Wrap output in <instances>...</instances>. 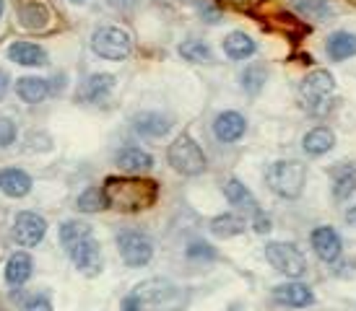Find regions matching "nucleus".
<instances>
[{
	"instance_id": "1",
	"label": "nucleus",
	"mask_w": 356,
	"mask_h": 311,
	"mask_svg": "<svg viewBox=\"0 0 356 311\" xmlns=\"http://www.w3.org/2000/svg\"><path fill=\"white\" fill-rule=\"evenodd\" d=\"M102 190H104L107 208L125 210V213H136V210L151 208L159 192L156 182L140 179V176H109Z\"/></svg>"
},
{
	"instance_id": "2",
	"label": "nucleus",
	"mask_w": 356,
	"mask_h": 311,
	"mask_svg": "<svg viewBox=\"0 0 356 311\" xmlns=\"http://www.w3.org/2000/svg\"><path fill=\"white\" fill-rule=\"evenodd\" d=\"M60 244L70 254L73 264L86 275H99L102 270V249L97 239L91 236V228L81 221H65L60 226Z\"/></svg>"
},
{
	"instance_id": "3",
	"label": "nucleus",
	"mask_w": 356,
	"mask_h": 311,
	"mask_svg": "<svg viewBox=\"0 0 356 311\" xmlns=\"http://www.w3.org/2000/svg\"><path fill=\"white\" fill-rule=\"evenodd\" d=\"M266 182L278 197L294 200L305 190L307 166L302 161H276V164H270V169H268Z\"/></svg>"
},
{
	"instance_id": "4",
	"label": "nucleus",
	"mask_w": 356,
	"mask_h": 311,
	"mask_svg": "<svg viewBox=\"0 0 356 311\" xmlns=\"http://www.w3.org/2000/svg\"><path fill=\"white\" fill-rule=\"evenodd\" d=\"M167 158L169 164L175 166V171L185 176H198L206 171V156L190 135H179L169 148Z\"/></svg>"
},
{
	"instance_id": "5",
	"label": "nucleus",
	"mask_w": 356,
	"mask_h": 311,
	"mask_svg": "<svg viewBox=\"0 0 356 311\" xmlns=\"http://www.w3.org/2000/svg\"><path fill=\"white\" fill-rule=\"evenodd\" d=\"M266 257H268V262L273 264L278 272H284V275L294 278V280L302 278V275L307 272L305 254L289 242H270L266 246Z\"/></svg>"
},
{
	"instance_id": "6",
	"label": "nucleus",
	"mask_w": 356,
	"mask_h": 311,
	"mask_svg": "<svg viewBox=\"0 0 356 311\" xmlns=\"http://www.w3.org/2000/svg\"><path fill=\"white\" fill-rule=\"evenodd\" d=\"M91 49L104 60H125L130 55V37L118 26H99L91 37Z\"/></svg>"
},
{
	"instance_id": "7",
	"label": "nucleus",
	"mask_w": 356,
	"mask_h": 311,
	"mask_svg": "<svg viewBox=\"0 0 356 311\" xmlns=\"http://www.w3.org/2000/svg\"><path fill=\"white\" fill-rule=\"evenodd\" d=\"M118 249L122 262L130 264V267H143V264L151 262L154 257V244L146 233L140 231H122L118 236Z\"/></svg>"
},
{
	"instance_id": "8",
	"label": "nucleus",
	"mask_w": 356,
	"mask_h": 311,
	"mask_svg": "<svg viewBox=\"0 0 356 311\" xmlns=\"http://www.w3.org/2000/svg\"><path fill=\"white\" fill-rule=\"evenodd\" d=\"M302 99H305L309 107H315V104H323L333 91H336V78L330 76L327 70H312L309 76L302 81Z\"/></svg>"
},
{
	"instance_id": "9",
	"label": "nucleus",
	"mask_w": 356,
	"mask_h": 311,
	"mask_svg": "<svg viewBox=\"0 0 356 311\" xmlns=\"http://www.w3.org/2000/svg\"><path fill=\"white\" fill-rule=\"evenodd\" d=\"M44 221L37 213H19L13 221V239L19 246H37L44 239Z\"/></svg>"
},
{
	"instance_id": "10",
	"label": "nucleus",
	"mask_w": 356,
	"mask_h": 311,
	"mask_svg": "<svg viewBox=\"0 0 356 311\" xmlns=\"http://www.w3.org/2000/svg\"><path fill=\"white\" fill-rule=\"evenodd\" d=\"M309 244H312V249L323 262H336L341 257V249H343L341 236L333 226H317L315 231L309 233Z\"/></svg>"
},
{
	"instance_id": "11",
	"label": "nucleus",
	"mask_w": 356,
	"mask_h": 311,
	"mask_svg": "<svg viewBox=\"0 0 356 311\" xmlns=\"http://www.w3.org/2000/svg\"><path fill=\"white\" fill-rule=\"evenodd\" d=\"M248 130V119L239 115V112H221V115L213 119V133L221 143H234L245 135Z\"/></svg>"
},
{
	"instance_id": "12",
	"label": "nucleus",
	"mask_w": 356,
	"mask_h": 311,
	"mask_svg": "<svg viewBox=\"0 0 356 311\" xmlns=\"http://www.w3.org/2000/svg\"><path fill=\"white\" fill-rule=\"evenodd\" d=\"M273 299L278 303H284V306H294V309H305V306H309V303L315 301L312 291L307 288L305 283H297V280L276 285L273 288Z\"/></svg>"
},
{
	"instance_id": "13",
	"label": "nucleus",
	"mask_w": 356,
	"mask_h": 311,
	"mask_svg": "<svg viewBox=\"0 0 356 311\" xmlns=\"http://www.w3.org/2000/svg\"><path fill=\"white\" fill-rule=\"evenodd\" d=\"M8 60L16 65L40 68V65H47V52L34 42H13L8 47Z\"/></svg>"
},
{
	"instance_id": "14",
	"label": "nucleus",
	"mask_w": 356,
	"mask_h": 311,
	"mask_svg": "<svg viewBox=\"0 0 356 311\" xmlns=\"http://www.w3.org/2000/svg\"><path fill=\"white\" fill-rule=\"evenodd\" d=\"M115 88V78L107 73H94L83 81V86L79 91L81 101H89V104H102L109 96V91Z\"/></svg>"
},
{
	"instance_id": "15",
	"label": "nucleus",
	"mask_w": 356,
	"mask_h": 311,
	"mask_svg": "<svg viewBox=\"0 0 356 311\" xmlns=\"http://www.w3.org/2000/svg\"><path fill=\"white\" fill-rule=\"evenodd\" d=\"M0 192L8 194V197H24L31 192V176L24 169L8 166V169H0Z\"/></svg>"
},
{
	"instance_id": "16",
	"label": "nucleus",
	"mask_w": 356,
	"mask_h": 311,
	"mask_svg": "<svg viewBox=\"0 0 356 311\" xmlns=\"http://www.w3.org/2000/svg\"><path fill=\"white\" fill-rule=\"evenodd\" d=\"M325 52L330 60L343 62V60L354 58L356 55V34L351 31H333L325 42Z\"/></svg>"
},
{
	"instance_id": "17",
	"label": "nucleus",
	"mask_w": 356,
	"mask_h": 311,
	"mask_svg": "<svg viewBox=\"0 0 356 311\" xmlns=\"http://www.w3.org/2000/svg\"><path fill=\"white\" fill-rule=\"evenodd\" d=\"M336 146V135L330 127H312L305 137H302V148L307 156H325Z\"/></svg>"
},
{
	"instance_id": "18",
	"label": "nucleus",
	"mask_w": 356,
	"mask_h": 311,
	"mask_svg": "<svg viewBox=\"0 0 356 311\" xmlns=\"http://www.w3.org/2000/svg\"><path fill=\"white\" fill-rule=\"evenodd\" d=\"M133 127L143 137H161L169 133L172 122H169V117L159 115V112H143V115H138L133 119Z\"/></svg>"
},
{
	"instance_id": "19",
	"label": "nucleus",
	"mask_w": 356,
	"mask_h": 311,
	"mask_svg": "<svg viewBox=\"0 0 356 311\" xmlns=\"http://www.w3.org/2000/svg\"><path fill=\"white\" fill-rule=\"evenodd\" d=\"M31 270H34V260L26 252H16L6 264V280L10 285H24L31 278Z\"/></svg>"
},
{
	"instance_id": "20",
	"label": "nucleus",
	"mask_w": 356,
	"mask_h": 311,
	"mask_svg": "<svg viewBox=\"0 0 356 311\" xmlns=\"http://www.w3.org/2000/svg\"><path fill=\"white\" fill-rule=\"evenodd\" d=\"M224 194H227V200L234 208H239V210H250V213L257 215V200L255 194L250 192L248 187L242 185L239 179H229L227 185H224Z\"/></svg>"
},
{
	"instance_id": "21",
	"label": "nucleus",
	"mask_w": 356,
	"mask_h": 311,
	"mask_svg": "<svg viewBox=\"0 0 356 311\" xmlns=\"http://www.w3.org/2000/svg\"><path fill=\"white\" fill-rule=\"evenodd\" d=\"M356 190V164H338L333 169V197L346 200Z\"/></svg>"
},
{
	"instance_id": "22",
	"label": "nucleus",
	"mask_w": 356,
	"mask_h": 311,
	"mask_svg": "<svg viewBox=\"0 0 356 311\" xmlns=\"http://www.w3.org/2000/svg\"><path fill=\"white\" fill-rule=\"evenodd\" d=\"M118 166L125 169V171H149L154 166V156L140 151V148H122L118 153Z\"/></svg>"
},
{
	"instance_id": "23",
	"label": "nucleus",
	"mask_w": 356,
	"mask_h": 311,
	"mask_svg": "<svg viewBox=\"0 0 356 311\" xmlns=\"http://www.w3.org/2000/svg\"><path fill=\"white\" fill-rule=\"evenodd\" d=\"M224 52L229 60H248L250 55H255V42L245 31H232L224 39Z\"/></svg>"
},
{
	"instance_id": "24",
	"label": "nucleus",
	"mask_w": 356,
	"mask_h": 311,
	"mask_svg": "<svg viewBox=\"0 0 356 311\" xmlns=\"http://www.w3.org/2000/svg\"><path fill=\"white\" fill-rule=\"evenodd\" d=\"M16 94H19L26 104H40L42 99L50 94V86H47V81H44V78H37V76L19 78V83H16Z\"/></svg>"
},
{
	"instance_id": "25",
	"label": "nucleus",
	"mask_w": 356,
	"mask_h": 311,
	"mask_svg": "<svg viewBox=\"0 0 356 311\" xmlns=\"http://www.w3.org/2000/svg\"><path fill=\"white\" fill-rule=\"evenodd\" d=\"M19 21L26 29L42 31L47 29V24H50V10L44 8L42 3H26V6L19 8Z\"/></svg>"
},
{
	"instance_id": "26",
	"label": "nucleus",
	"mask_w": 356,
	"mask_h": 311,
	"mask_svg": "<svg viewBox=\"0 0 356 311\" xmlns=\"http://www.w3.org/2000/svg\"><path fill=\"white\" fill-rule=\"evenodd\" d=\"M245 218L237 213H224V215H216L213 221H211V231L221 236V239H229V236H239V233L245 231Z\"/></svg>"
},
{
	"instance_id": "27",
	"label": "nucleus",
	"mask_w": 356,
	"mask_h": 311,
	"mask_svg": "<svg viewBox=\"0 0 356 311\" xmlns=\"http://www.w3.org/2000/svg\"><path fill=\"white\" fill-rule=\"evenodd\" d=\"M104 208H107V200H104V190L102 187H89L86 192H81L79 210H83V213H99Z\"/></svg>"
},
{
	"instance_id": "28",
	"label": "nucleus",
	"mask_w": 356,
	"mask_h": 311,
	"mask_svg": "<svg viewBox=\"0 0 356 311\" xmlns=\"http://www.w3.org/2000/svg\"><path fill=\"white\" fill-rule=\"evenodd\" d=\"M179 55L190 62H208L211 60V47L200 39H190V42H182L179 44Z\"/></svg>"
},
{
	"instance_id": "29",
	"label": "nucleus",
	"mask_w": 356,
	"mask_h": 311,
	"mask_svg": "<svg viewBox=\"0 0 356 311\" xmlns=\"http://www.w3.org/2000/svg\"><path fill=\"white\" fill-rule=\"evenodd\" d=\"M266 68H260V65H250L245 73H242V86H245V91L248 94H257L260 88H263V83H266Z\"/></svg>"
},
{
	"instance_id": "30",
	"label": "nucleus",
	"mask_w": 356,
	"mask_h": 311,
	"mask_svg": "<svg viewBox=\"0 0 356 311\" xmlns=\"http://www.w3.org/2000/svg\"><path fill=\"white\" fill-rule=\"evenodd\" d=\"M16 140V122L10 117H0V148L13 146Z\"/></svg>"
},
{
	"instance_id": "31",
	"label": "nucleus",
	"mask_w": 356,
	"mask_h": 311,
	"mask_svg": "<svg viewBox=\"0 0 356 311\" xmlns=\"http://www.w3.org/2000/svg\"><path fill=\"white\" fill-rule=\"evenodd\" d=\"M24 311H52V303L47 296H34L31 301H26Z\"/></svg>"
},
{
	"instance_id": "32",
	"label": "nucleus",
	"mask_w": 356,
	"mask_h": 311,
	"mask_svg": "<svg viewBox=\"0 0 356 311\" xmlns=\"http://www.w3.org/2000/svg\"><path fill=\"white\" fill-rule=\"evenodd\" d=\"M122 311H143V301H140L138 296L133 293L130 299H125V301H122Z\"/></svg>"
},
{
	"instance_id": "33",
	"label": "nucleus",
	"mask_w": 356,
	"mask_h": 311,
	"mask_svg": "<svg viewBox=\"0 0 356 311\" xmlns=\"http://www.w3.org/2000/svg\"><path fill=\"white\" fill-rule=\"evenodd\" d=\"M190 257H213L208 244H190Z\"/></svg>"
},
{
	"instance_id": "34",
	"label": "nucleus",
	"mask_w": 356,
	"mask_h": 311,
	"mask_svg": "<svg viewBox=\"0 0 356 311\" xmlns=\"http://www.w3.org/2000/svg\"><path fill=\"white\" fill-rule=\"evenodd\" d=\"M6 91H8V73L0 68V99L6 96Z\"/></svg>"
},
{
	"instance_id": "35",
	"label": "nucleus",
	"mask_w": 356,
	"mask_h": 311,
	"mask_svg": "<svg viewBox=\"0 0 356 311\" xmlns=\"http://www.w3.org/2000/svg\"><path fill=\"white\" fill-rule=\"evenodd\" d=\"M346 221L351 226H356V205H351V208L346 210Z\"/></svg>"
},
{
	"instance_id": "36",
	"label": "nucleus",
	"mask_w": 356,
	"mask_h": 311,
	"mask_svg": "<svg viewBox=\"0 0 356 311\" xmlns=\"http://www.w3.org/2000/svg\"><path fill=\"white\" fill-rule=\"evenodd\" d=\"M0 16H3V0H0Z\"/></svg>"
},
{
	"instance_id": "37",
	"label": "nucleus",
	"mask_w": 356,
	"mask_h": 311,
	"mask_svg": "<svg viewBox=\"0 0 356 311\" xmlns=\"http://www.w3.org/2000/svg\"><path fill=\"white\" fill-rule=\"evenodd\" d=\"M73 3H83V0H73Z\"/></svg>"
}]
</instances>
